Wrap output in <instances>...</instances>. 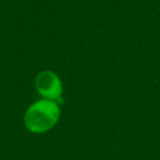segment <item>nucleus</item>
<instances>
[{
  "instance_id": "nucleus-1",
  "label": "nucleus",
  "mask_w": 160,
  "mask_h": 160,
  "mask_svg": "<svg viewBox=\"0 0 160 160\" xmlns=\"http://www.w3.org/2000/svg\"><path fill=\"white\" fill-rule=\"evenodd\" d=\"M60 116V103L46 99H38L25 110L23 124L30 133L44 134L52 131L58 124Z\"/></svg>"
},
{
  "instance_id": "nucleus-2",
  "label": "nucleus",
  "mask_w": 160,
  "mask_h": 160,
  "mask_svg": "<svg viewBox=\"0 0 160 160\" xmlns=\"http://www.w3.org/2000/svg\"><path fill=\"white\" fill-rule=\"evenodd\" d=\"M34 88L41 99L56 101L60 103L64 93V83L57 72L45 69L36 75L34 79Z\"/></svg>"
}]
</instances>
